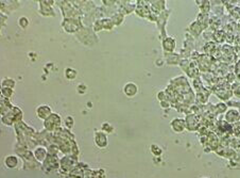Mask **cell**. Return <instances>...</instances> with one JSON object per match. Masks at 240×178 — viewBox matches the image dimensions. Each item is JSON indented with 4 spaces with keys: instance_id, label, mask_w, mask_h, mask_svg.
I'll return each mask as SVG.
<instances>
[{
    "instance_id": "obj_4",
    "label": "cell",
    "mask_w": 240,
    "mask_h": 178,
    "mask_svg": "<svg viewBox=\"0 0 240 178\" xmlns=\"http://www.w3.org/2000/svg\"><path fill=\"white\" fill-rule=\"evenodd\" d=\"M6 163L8 164V167H16V163H17V160L14 156H10L8 159H6Z\"/></svg>"
},
{
    "instance_id": "obj_1",
    "label": "cell",
    "mask_w": 240,
    "mask_h": 178,
    "mask_svg": "<svg viewBox=\"0 0 240 178\" xmlns=\"http://www.w3.org/2000/svg\"><path fill=\"white\" fill-rule=\"evenodd\" d=\"M185 121L182 118H174L171 122V127H172V129L175 132H182L185 129Z\"/></svg>"
},
{
    "instance_id": "obj_2",
    "label": "cell",
    "mask_w": 240,
    "mask_h": 178,
    "mask_svg": "<svg viewBox=\"0 0 240 178\" xmlns=\"http://www.w3.org/2000/svg\"><path fill=\"white\" fill-rule=\"evenodd\" d=\"M123 92H124V94H126V96L133 97L134 95L137 94V92H138V89H137V85L135 83H132V82H130V83H126V85H124Z\"/></svg>"
},
{
    "instance_id": "obj_3",
    "label": "cell",
    "mask_w": 240,
    "mask_h": 178,
    "mask_svg": "<svg viewBox=\"0 0 240 178\" xmlns=\"http://www.w3.org/2000/svg\"><path fill=\"white\" fill-rule=\"evenodd\" d=\"M225 118H226V121L229 122V123H235V122H237L240 119V114L237 110L232 109V110L226 112V114H225Z\"/></svg>"
},
{
    "instance_id": "obj_5",
    "label": "cell",
    "mask_w": 240,
    "mask_h": 178,
    "mask_svg": "<svg viewBox=\"0 0 240 178\" xmlns=\"http://www.w3.org/2000/svg\"><path fill=\"white\" fill-rule=\"evenodd\" d=\"M102 129L106 131V132H112V131H113V127H112L111 125H109V123H104L103 125H102Z\"/></svg>"
}]
</instances>
